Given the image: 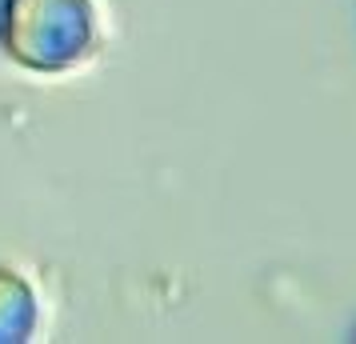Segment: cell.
Segmentation results:
<instances>
[{
	"instance_id": "obj_1",
	"label": "cell",
	"mask_w": 356,
	"mask_h": 344,
	"mask_svg": "<svg viewBox=\"0 0 356 344\" xmlns=\"http://www.w3.org/2000/svg\"><path fill=\"white\" fill-rule=\"evenodd\" d=\"M0 49L20 68L65 72L97 52L92 0H0Z\"/></svg>"
},
{
	"instance_id": "obj_2",
	"label": "cell",
	"mask_w": 356,
	"mask_h": 344,
	"mask_svg": "<svg viewBox=\"0 0 356 344\" xmlns=\"http://www.w3.org/2000/svg\"><path fill=\"white\" fill-rule=\"evenodd\" d=\"M33 328H36V296H33V288H29L17 272L0 268V344L29 341Z\"/></svg>"
}]
</instances>
